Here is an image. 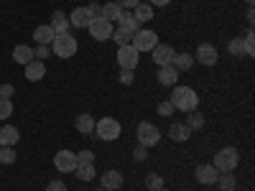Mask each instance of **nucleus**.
<instances>
[{
    "label": "nucleus",
    "mask_w": 255,
    "mask_h": 191,
    "mask_svg": "<svg viewBox=\"0 0 255 191\" xmlns=\"http://www.w3.org/2000/svg\"><path fill=\"white\" fill-rule=\"evenodd\" d=\"M168 102H171L174 110H179V112H194L197 104H199V95L191 87H179V84H174V92L168 97Z\"/></svg>",
    "instance_id": "f257e3e1"
},
{
    "label": "nucleus",
    "mask_w": 255,
    "mask_h": 191,
    "mask_svg": "<svg viewBox=\"0 0 255 191\" xmlns=\"http://www.w3.org/2000/svg\"><path fill=\"white\" fill-rule=\"evenodd\" d=\"M79 44H77V36H72L69 31L67 33H56L54 41H51V54L59 56V59H72L77 54Z\"/></svg>",
    "instance_id": "f03ea898"
},
{
    "label": "nucleus",
    "mask_w": 255,
    "mask_h": 191,
    "mask_svg": "<svg viewBox=\"0 0 255 191\" xmlns=\"http://www.w3.org/2000/svg\"><path fill=\"white\" fill-rule=\"evenodd\" d=\"M92 133H97L100 140L110 143V140H118V138L123 135V125H120L115 117H102V120L95 122V130H92Z\"/></svg>",
    "instance_id": "7ed1b4c3"
},
{
    "label": "nucleus",
    "mask_w": 255,
    "mask_h": 191,
    "mask_svg": "<svg viewBox=\"0 0 255 191\" xmlns=\"http://www.w3.org/2000/svg\"><path fill=\"white\" fill-rule=\"evenodd\" d=\"M212 166H215L220 174L235 171V168L240 166V153H238V148H222V151H217L215 163H212Z\"/></svg>",
    "instance_id": "20e7f679"
},
{
    "label": "nucleus",
    "mask_w": 255,
    "mask_h": 191,
    "mask_svg": "<svg viewBox=\"0 0 255 191\" xmlns=\"http://www.w3.org/2000/svg\"><path fill=\"white\" fill-rule=\"evenodd\" d=\"M130 46H135V49H138V54H140V51H151V49H156V46H158V33H156V31H151V28H138V31L133 33Z\"/></svg>",
    "instance_id": "39448f33"
},
{
    "label": "nucleus",
    "mask_w": 255,
    "mask_h": 191,
    "mask_svg": "<svg viewBox=\"0 0 255 191\" xmlns=\"http://www.w3.org/2000/svg\"><path fill=\"white\" fill-rule=\"evenodd\" d=\"M135 138H138V145L153 148V145H158V140H161V130H158L153 122H140V125L135 127Z\"/></svg>",
    "instance_id": "423d86ee"
},
{
    "label": "nucleus",
    "mask_w": 255,
    "mask_h": 191,
    "mask_svg": "<svg viewBox=\"0 0 255 191\" xmlns=\"http://www.w3.org/2000/svg\"><path fill=\"white\" fill-rule=\"evenodd\" d=\"M138 61H140V54L135 46H118V64H120V69H135L138 67Z\"/></svg>",
    "instance_id": "0eeeda50"
},
{
    "label": "nucleus",
    "mask_w": 255,
    "mask_h": 191,
    "mask_svg": "<svg viewBox=\"0 0 255 191\" xmlns=\"http://www.w3.org/2000/svg\"><path fill=\"white\" fill-rule=\"evenodd\" d=\"M87 31H90V36L95 41H108L113 36V23H110V20H105V18H95L92 23L87 26Z\"/></svg>",
    "instance_id": "6e6552de"
},
{
    "label": "nucleus",
    "mask_w": 255,
    "mask_h": 191,
    "mask_svg": "<svg viewBox=\"0 0 255 191\" xmlns=\"http://www.w3.org/2000/svg\"><path fill=\"white\" fill-rule=\"evenodd\" d=\"M191 56H194V61L204 64V67H215L217 59H220L217 49L212 46V44H199V46H197V54H191Z\"/></svg>",
    "instance_id": "1a4fd4ad"
},
{
    "label": "nucleus",
    "mask_w": 255,
    "mask_h": 191,
    "mask_svg": "<svg viewBox=\"0 0 255 191\" xmlns=\"http://www.w3.org/2000/svg\"><path fill=\"white\" fill-rule=\"evenodd\" d=\"M54 166H56V171H61V174H72L74 168H77V153H72V151H59V153L54 156Z\"/></svg>",
    "instance_id": "9d476101"
},
{
    "label": "nucleus",
    "mask_w": 255,
    "mask_h": 191,
    "mask_svg": "<svg viewBox=\"0 0 255 191\" xmlns=\"http://www.w3.org/2000/svg\"><path fill=\"white\" fill-rule=\"evenodd\" d=\"M217 176H220V171H217L212 163H202V166H197V171H194V179H197L202 186L217 184Z\"/></svg>",
    "instance_id": "9b49d317"
},
{
    "label": "nucleus",
    "mask_w": 255,
    "mask_h": 191,
    "mask_svg": "<svg viewBox=\"0 0 255 191\" xmlns=\"http://www.w3.org/2000/svg\"><path fill=\"white\" fill-rule=\"evenodd\" d=\"M95 20V15L90 13V8L87 5H82V8H74L72 13H69V26H74V28H87L90 23Z\"/></svg>",
    "instance_id": "f8f14e48"
},
{
    "label": "nucleus",
    "mask_w": 255,
    "mask_h": 191,
    "mask_svg": "<svg viewBox=\"0 0 255 191\" xmlns=\"http://www.w3.org/2000/svg\"><path fill=\"white\" fill-rule=\"evenodd\" d=\"M151 54H153V64L156 67H168V64L174 61V46H168V44H158L156 49H151Z\"/></svg>",
    "instance_id": "ddd939ff"
},
{
    "label": "nucleus",
    "mask_w": 255,
    "mask_h": 191,
    "mask_svg": "<svg viewBox=\"0 0 255 191\" xmlns=\"http://www.w3.org/2000/svg\"><path fill=\"white\" fill-rule=\"evenodd\" d=\"M44 77H46V64L44 61L33 59V61L26 64V79L28 82H38V79H44Z\"/></svg>",
    "instance_id": "4468645a"
},
{
    "label": "nucleus",
    "mask_w": 255,
    "mask_h": 191,
    "mask_svg": "<svg viewBox=\"0 0 255 191\" xmlns=\"http://www.w3.org/2000/svg\"><path fill=\"white\" fill-rule=\"evenodd\" d=\"M191 135V127L186 122H174L171 127H168V138H171L174 143H186Z\"/></svg>",
    "instance_id": "2eb2a0df"
},
{
    "label": "nucleus",
    "mask_w": 255,
    "mask_h": 191,
    "mask_svg": "<svg viewBox=\"0 0 255 191\" xmlns=\"http://www.w3.org/2000/svg\"><path fill=\"white\" fill-rule=\"evenodd\" d=\"M158 82L163 84V87H174V84L179 82V69L176 67H158Z\"/></svg>",
    "instance_id": "dca6fc26"
},
{
    "label": "nucleus",
    "mask_w": 255,
    "mask_h": 191,
    "mask_svg": "<svg viewBox=\"0 0 255 191\" xmlns=\"http://www.w3.org/2000/svg\"><path fill=\"white\" fill-rule=\"evenodd\" d=\"M100 184H102V189L115 191V189L123 186V174H120V171H105V174L100 176Z\"/></svg>",
    "instance_id": "f3484780"
},
{
    "label": "nucleus",
    "mask_w": 255,
    "mask_h": 191,
    "mask_svg": "<svg viewBox=\"0 0 255 191\" xmlns=\"http://www.w3.org/2000/svg\"><path fill=\"white\" fill-rule=\"evenodd\" d=\"M54 36H56V33H54L51 26H36V31H33V38H36L38 46H51Z\"/></svg>",
    "instance_id": "a211bd4d"
},
{
    "label": "nucleus",
    "mask_w": 255,
    "mask_h": 191,
    "mask_svg": "<svg viewBox=\"0 0 255 191\" xmlns=\"http://www.w3.org/2000/svg\"><path fill=\"white\" fill-rule=\"evenodd\" d=\"M74 127H77V130H79L82 135H90V133L95 130V117H92V115H87V112H82V115H77Z\"/></svg>",
    "instance_id": "6ab92c4d"
},
{
    "label": "nucleus",
    "mask_w": 255,
    "mask_h": 191,
    "mask_svg": "<svg viewBox=\"0 0 255 191\" xmlns=\"http://www.w3.org/2000/svg\"><path fill=\"white\" fill-rule=\"evenodd\" d=\"M18 138H20L18 127H13V125H3V127H0V145H15Z\"/></svg>",
    "instance_id": "aec40b11"
},
{
    "label": "nucleus",
    "mask_w": 255,
    "mask_h": 191,
    "mask_svg": "<svg viewBox=\"0 0 255 191\" xmlns=\"http://www.w3.org/2000/svg\"><path fill=\"white\" fill-rule=\"evenodd\" d=\"M133 15L138 23H148V20H153V5L151 3H138L133 8Z\"/></svg>",
    "instance_id": "412c9836"
},
{
    "label": "nucleus",
    "mask_w": 255,
    "mask_h": 191,
    "mask_svg": "<svg viewBox=\"0 0 255 191\" xmlns=\"http://www.w3.org/2000/svg\"><path fill=\"white\" fill-rule=\"evenodd\" d=\"M49 26L54 28V33H67V31H69V15L61 13V10H56Z\"/></svg>",
    "instance_id": "4be33fe9"
},
{
    "label": "nucleus",
    "mask_w": 255,
    "mask_h": 191,
    "mask_svg": "<svg viewBox=\"0 0 255 191\" xmlns=\"http://www.w3.org/2000/svg\"><path fill=\"white\" fill-rule=\"evenodd\" d=\"M13 59H15V64H23V67H26L28 61H33V49L26 46V44H18L13 49Z\"/></svg>",
    "instance_id": "5701e85b"
},
{
    "label": "nucleus",
    "mask_w": 255,
    "mask_h": 191,
    "mask_svg": "<svg viewBox=\"0 0 255 191\" xmlns=\"http://www.w3.org/2000/svg\"><path fill=\"white\" fill-rule=\"evenodd\" d=\"M171 67H176L179 72H189L191 67H194V56H191V54H174Z\"/></svg>",
    "instance_id": "b1692460"
},
{
    "label": "nucleus",
    "mask_w": 255,
    "mask_h": 191,
    "mask_svg": "<svg viewBox=\"0 0 255 191\" xmlns=\"http://www.w3.org/2000/svg\"><path fill=\"white\" fill-rule=\"evenodd\" d=\"M118 26H120V28H125V31H130V33H135L140 23L135 20V15H133V13H125V10H123V13H120V18H118Z\"/></svg>",
    "instance_id": "393cba45"
},
{
    "label": "nucleus",
    "mask_w": 255,
    "mask_h": 191,
    "mask_svg": "<svg viewBox=\"0 0 255 191\" xmlns=\"http://www.w3.org/2000/svg\"><path fill=\"white\" fill-rule=\"evenodd\" d=\"M217 186H220V191H235L238 179L232 176V171H225V174H220V176H217Z\"/></svg>",
    "instance_id": "a878e982"
},
{
    "label": "nucleus",
    "mask_w": 255,
    "mask_h": 191,
    "mask_svg": "<svg viewBox=\"0 0 255 191\" xmlns=\"http://www.w3.org/2000/svg\"><path fill=\"white\" fill-rule=\"evenodd\" d=\"M120 13H123V8L115 3V0H113V3H108V5H102V18L110 20V23H115V20L120 18Z\"/></svg>",
    "instance_id": "bb28decb"
},
{
    "label": "nucleus",
    "mask_w": 255,
    "mask_h": 191,
    "mask_svg": "<svg viewBox=\"0 0 255 191\" xmlns=\"http://www.w3.org/2000/svg\"><path fill=\"white\" fill-rule=\"evenodd\" d=\"M110 38L115 41L118 46H128V44H130V41H133V33L118 26V28H113V36H110Z\"/></svg>",
    "instance_id": "cd10ccee"
},
{
    "label": "nucleus",
    "mask_w": 255,
    "mask_h": 191,
    "mask_svg": "<svg viewBox=\"0 0 255 191\" xmlns=\"http://www.w3.org/2000/svg\"><path fill=\"white\" fill-rule=\"evenodd\" d=\"M243 54L255 56V33H253V28H248L245 36H243Z\"/></svg>",
    "instance_id": "c85d7f7f"
},
{
    "label": "nucleus",
    "mask_w": 255,
    "mask_h": 191,
    "mask_svg": "<svg viewBox=\"0 0 255 191\" xmlns=\"http://www.w3.org/2000/svg\"><path fill=\"white\" fill-rule=\"evenodd\" d=\"M77 179L79 181H92L95 179V163H84V166H77Z\"/></svg>",
    "instance_id": "c756f323"
},
{
    "label": "nucleus",
    "mask_w": 255,
    "mask_h": 191,
    "mask_svg": "<svg viewBox=\"0 0 255 191\" xmlns=\"http://www.w3.org/2000/svg\"><path fill=\"white\" fill-rule=\"evenodd\" d=\"M0 163H3V166L15 163V151H13V145H0Z\"/></svg>",
    "instance_id": "7c9ffc66"
},
{
    "label": "nucleus",
    "mask_w": 255,
    "mask_h": 191,
    "mask_svg": "<svg viewBox=\"0 0 255 191\" xmlns=\"http://www.w3.org/2000/svg\"><path fill=\"white\" fill-rule=\"evenodd\" d=\"M145 186H148V191H158V189H163V179L158 174H148L145 176Z\"/></svg>",
    "instance_id": "2f4dec72"
},
{
    "label": "nucleus",
    "mask_w": 255,
    "mask_h": 191,
    "mask_svg": "<svg viewBox=\"0 0 255 191\" xmlns=\"http://www.w3.org/2000/svg\"><path fill=\"white\" fill-rule=\"evenodd\" d=\"M227 51H230L232 56H245V54H243V38H240V36L232 38L230 44H227Z\"/></svg>",
    "instance_id": "473e14b6"
},
{
    "label": "nucleus",
    "mask_w": 255,
    "mask_h": 191,
    "mask_svg": "<svg viewBox=\"0 0 255 191\" xmlns=\"http://www.w3.org/2000/svg\"><path fill=\"white\" fill-rule=\"evenodd\" d=\"M13 115V102L5 99V97H0V120H5Z\"/></svg>",
    "instance_id": "72a5a7b5"
},
{
    "label": "nucleus",
    "mask_w": 255,
    "mask_h": 191,
    "mask_svg": "<svg viewBox=\"0 0 255 191\" xmlns=\"http://www.w3.org/2000/svg\"><path fill=\"white\" fill-rule=\"evenodd\" d=\"M156 110H158V115H161V117H171V115L176 112V110H174V104H171V102H168V99H163V102H158V107H156Z\"/></svg>",
    "instance_id": "f704fd0d"
},
{
    "label": "nucleus",
    "mask_w": 255,
    "mask_h": 191,
    "mask_svg": "<svg viewBox=\"0 0 255 191\" xmlns=\"http://www.w3.org/2000/svg\"><path fill=\"white\" fill-rule=\"evenodd\" d=\"M186 125L191 127V130H199V127L204 125V117H202L199 112H191V115H189V120H186Z\"/></svg>",
    "instance_id": "c9c22d12"
},
{
    "label": "nucleus",
    "mask_w": 255,
    "mask_h": 191,
    "mask_svg": "<svg viewBox=\"0 0 255 191\" xmlns=\"http://www.w3.org/2000/svg\"><path fill=\"white\" fill-rule=\"evenodd\" d=\"M84 163H95V153L92 151H79L77 153V166H84Z\"/></svg>",
    "instance_id": "e433bc0d"
},
{
    "label": "nucleus",
    "mask_w": 255,
    "mask_h": 191,
    "mask_svg": "<svg viewBox=\"0 0 255 191\" xmlns=\"http://www.w3.org/2000/svg\"><path fill=\"white\" fill-rule=\"evenodd\" d=\"M46 191H67V184L59 181V179H54V181L46 184Z\"/></svg>",
    "instance_id": "4c0bfd02"
},
{
    "label": "nucleus",
    "mask_w": 255,
    "mask_h": 191,
    "mask_svg": "<svg viewBox=\"0 0 255 191\" xmlns=\"http://www.w3.org/2000/svg\"><path fill=\"white\" fill-rule=\"evenodd\" d=\"M51 54V46H38L36 51H33V59H38V61H44L46 56Z\"/></svg>",
    "instance_id": "58836bf2"
},
{
    "label": "nucleus",
    "mask_w": 255,
    "mask_h": 191,
    "mask_svg": "<svg viewBox=\"0 0 255 191\" xmlns=\"http://www.w3.org/2000/svg\"><path fill=\"white\" fill-rule=\"evenodd\" d=\"M133 158H135V161H145V158H148V148H145V145H135Z\"/></svg>",
    "instance_id": "ea45409f"
},
{
    "label": "nucleus",
    "mask_w": 255,
    "mask_h": 191,
    "mask_svg": "<svg viewBox=\"0 0 255 191\" xmlns=\"http://www.w3.org/2000/svg\"><path fill=\"white\" fill-rule=\"evenodd\" d=\"M120 82L125 84V87H128V84H133V69H123L120 72Z\"/></svg>",
    "instance_id": "a19ab883"
},
{
    "label": "nucleus",
    "mask_w": 255,
    "mask_h": 191,
    "mask_svg": "<svg viewBox=\"0 0 255 191\" xmlns=\"http://www.w3.org/2000/svg\"><path fill=\"white\" fill-rule=\"evenodd\" d=\"M115 3H118V5L123 8V10H125V8H130V10H133V8H135V5L140 3V0H115Z\"/></svg>",
    "instance_id": "79ce46f5"
},
{
    "label": "nucleus",
    "mask_w": 255,
    "mask_h": 191,
    "mask_svg": "<svg viewBox=\"0 0 255 191\" xmlns=\"http://www.w3.org/2000/svg\"><path fill=\"white\" fill-rule=\"evenodd\" d=\"M13 84H3V87H0V97H5V99H10L13 97Z\"/></svg>",
    "instance_id": "37998d69"
},
{
    "label": "nucleus",
    "mask_w": 255,
    "mask_h": 191,
    "mask_svg": "<svg viewBox=\"0 0 255 191\" xmlns=\"http://www.w3.org/2000/svg\"><path fill=\"white\" fill-rule=\"evenodd\" d=\"M168 3H171V0H151L153 8H163V5H168Z\"/></svg>",
    "instance_id": "c03bdc74"
},
{
    "label": "nucleus",
    "mask_w": 255,
    "mask_h": 191,
    "mask_svg": "<svg viewBox=\"0 0 255 191\" xmlns=\"http://www.w3.org/2000/svg\"><path fill=\"white\" fill-rule=\"evenodd\" d=\"M245 18H248V23L253 26V20H255V10H253V5L248 8V13H245Z\"/></svg>",
    "instance_id": "a18cd8bd"
},
{
    "label": "nucleus",
    "mask_w": 255,
    "mask_h": 191,
    "mask_svg": "<svg viewBox=\"0 0 255 191\" xmlns=\"http://www.w3.org/2000/svg\"><path fill=\"white\" fill-rule=\"evenodd\" d=\"M245 3H248V5H253V0H245Z\"/></svg>",
    "instance_id": "49530a36"
},
{
    "label": "nucleus",
    "mask_w": 255,
    "mask_h": 191,
    "mask_svg": "<svg viewBox=\"0 0 255 191\" xmlns=\"http://www.w3.org/2000/svg\"><path fill=\"white\" fill-rule=\"evenodd\" d=\"M158 191H168V189H158Z\"/></svg>",
    "instance_id": "de8ad7c7"
},
{
    "label": "nucleus",
    "mask_w": 255,
    "mask_h": 191,
    "mask_svg": "<svg viewBox=\"0 0 255 191\" xmlns=\"http://www.w3.org/2000/svg\"><path fill=\"white\" fill-rule=\"evenodd\" d=\"M100 191H108V189H100Z\"/></svg>",
    "instance_id": "09e8293b"
}]
</instances>
